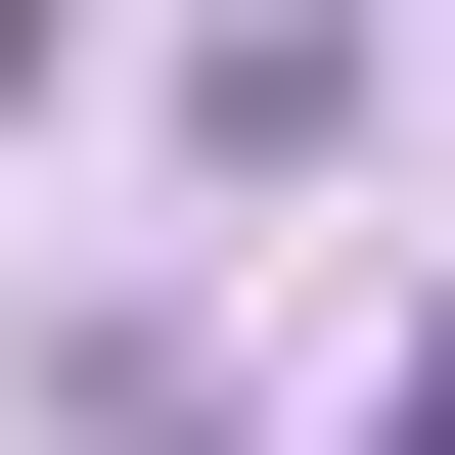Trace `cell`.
I'll return each mask as SVG.
<instances>
[{
  "label": "cell",
  "instance_id": "6da1fadb",
  "mask_svg": "<svg viewBox=\"0 0 455 455\" xmlns=\"http://www.w3.org/2000/svg\"><path fill=\"white\" fill-rule=\"evenodd\" d=\"M410 455H455V319H410Z\"/></svg>",
  "mask_w": 455,
  "mask_h": 455
}]
</instances>
